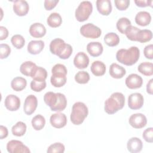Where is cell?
<instances>
[{
    "instance_id": "obj_1",
    "label": "cell",
    "mask_w": 153,
    "mask_h": 153,
    "mask_svg": "<svg viewBox=\"0 0 153 153\" xmlns=\"http://www.w3.org/2000/svg\"><path fill=\"white\" fill-rule=\"evenodd\" d=\"M139 57L140 50L135 46H132L128 49H120L116 53L117 61L126 66H131L135 64Z\"/></svg>"
},
{
    "instance_id": "obj_2",
    "label": "cell",
    "mask_w": 153,
    "mask_h": 153,
    "mask_svg": "<svg viewBox=\"0 0 153 153\" xmlns=\"http://www.w3.org/2000/svg\"><path fill=\"white\" fill-rule=\"evenodd\" d=\"M50 50L51 53L57 56L60 59H67L72 53V47L61 38H55L50 44Z\"/></svg>"
},
{
    "instance_id": "obj_3",
    "label": "cell",
    "mask_w": 153,
    "mask_h": 153,
    "mask_svg": "<svg viewBox=\"0 0 153 153\" xmlns=\"http://www.w3.org/2000/svg\"><path fill=\"white\" fill-rule=\"evenodd\" d=\"M125 104V97L120 92L112 93L105 102L104 109L108 114H114L123 108Z\"/></svg>"
},
{
    "instance_id": "obj_4",
    "label": "cell",
    "mask_w": 153,
    "mask_h": 153,
    "mask_svg": "<svg viewBox=\"0 0 153 153\" xmlns=\"http://www.w3.org/2000/svg\"><path fill=\"white\" fill-rule=\"evenodd\" d=\"M88 114V109L85 103L81 102H76L72 108L70 116L71 121L74 125H80L84 122Z\"/></svg>"
},
{
    "instance_id": "obj_5",
    "label": "cell",
    "mask_w": 153,
    "mask_h": 153,
    "mask_svg": "<svg viewBox=\"0 0 153 153\" xmlns=\"http://www.w3.org/2000/svg\"><path fill=\"white\" fill-rule=\"evenodd\" d=\"M93 11V5L88 1L81 2L75 12V16L79 22L87 20Z\"/></svg>"
},
{
    "instance_id": "obj_6",
    "label": "cell",
    "mask_w": 153,
    "mask_h": 153,
    "mask_svg": "<svg viewBox=\"0 0 153 153\" xmlns=\"http://www.w3.org/2000/svg\"><path fill=\"white\" fill-rule=\"evenodd\" d=\"M80 33L87 38L96 39L102 34L101 29L93 23H87L82 25L80 28Z\"/></svg>"
},
{
    "instance_id": "obj_7",
    "label": "cell",
    "mask_w": 153,
    "mask_h": 153,
    "mask_svg": "<svg viewBox=\"0 0 153 153\" xmlns=\"http://www.w3.org/2000/svg\"><path fill=\"white\" fill-rule=\"evenodd\" d=\"M7 150L10 153H30V151L23 143L17 140H11L7 144Z\"/></svg>"
},
{
    "instance_id": "obj_8",
    "label": "cell",
    "mask_w": 153,
    "mask_h": 153,
    "mask_svg": "<svg viewBox=\"0 0 153 153\" xmlns=\"http://www.w3.org/2000/svg\"><path fill=\"white\" fill-rule=\"evenodd\" d=\"M144 103L143 96L139 93H134L128 97V106L133 110L140 109Z\"/></svg>"
},
{
    "instance_id": "obj_9",
    "label": "cell",
    "mask_w": 153,
    "mask_h": 153,
    "mask_svg": "<svg viewBox=\"0 0 153 153\" xmlns=\"http://www.w3.org/2000/svg\"><path fill=\"white\" fill-rule=\"evenodd\" d=\"M129 124L134 128H142L147 124V119L142 113H137L131 115L128 120Z\"/></svg>"
},
{
    "instance_id": "obj_10",
    "label": "cell",
    "mask_w": 153,
    "mask_h": 153,
    "mask_svg": "<svg viewBox=\"0 0 153 153\" xmlns=\"http://www.w3.org/2000/svg\"><path fill=\"white\" fill-rule=\"evenodd\" d=\"M38 106V100L35 96L30 94L27 96L24 102L23 110L27 115H30L36 110Z\"/></svg>"
},
{
    "instance_id": "obj_11",
    "label": "cell",
    "mask_w": 153,
    "mask_h": 153,
    "mask_svg": "<svg viewBox=\"0 0 153 153\" xmlns=\"http://www.w3.org/2000/svg\"><path fill=\"white\" fill-rule=\"evenodd\" d=\"M50 122L53 127L56 128H61L66 125L67 118L65 114L57 112L50 116Z\"/></svg>"
},
{
    "instance_id": "obj_12",
    "label": "cell",
    "mask_w": 153,
    "mask_h": 153,
    "mask_svg": "<svg viewBox=\"0 0 153 153\" xmlns=\"http://www.w3.org/2000/svg\"><path fill=\"white\" fill-rule=\"evenodd\" d=\"M125 83L128 88L136 89L142 87L143 79L140 76L136 74H131L126 78Z\"/></svg>"
},
{
    "instance_id": "obj_13",
    "label": "cell",
    "mask_w": 153,
    "mask_h": 153,
    "mask_svg": "<svg viewBox=\"0 0 153 153\" xmlns=\"http://www.w3.org/2000/svg\"><path fill=\"white\" fill-rule=\"evenodd\" d=\"M4 105L8 110L16 111L18 110L20 106V100L16 95L9 94L5 99Z\"/></svg>"
},
{
    "instance_id": "obj_14",
    "label": "cell",
    "mask_w": 153,
    "mask_h": 153,
    "mask_svg": "<svg viewBox=\"0 0 153 153\" xmlns=\"http://www.w3.org/2000/svg\"><path fill=\"white\" fill-rule=\"evenodd\" d=\"M13 11L19 16H26L29 10V6L27 1L19 0L13 2Z\"/></svg>"
},
{
    "instance_id": "obj_15",
    "label": "cell",
    "mask_w": 153,
    "mask_h": 153,
    "mask_svg": "<svg viewBox=\"0 0 153 153\" xmlns=\"http://www.w3.org/2000/svg\"><path fill=\"white\" fill-rule=\"evenodd\" d=\"M74 64L79 69H85L89 64V58L85 53L79 52L74 59Z\"/></svg>"
},
{
    "instance_id": "obj_16",
    "label": "cell",
    "mask_w": 153,
    "mask_h": 153,
    "mask_svg": "<svg viewBox=\"0 0 153 153\" xmlns=\"http://www.w3.org/2000/svg\"><path fill=\"white\" fill-rule=\"evenodd\" d=\"M96 7L98 12L103 16H108L112 11V4L110 0L96 1Z\"/></svg>"
},
{
    "instance_id": "obj_17",
    "label": "cell",
    "mask_w": 153,
    "mask_h": 153,
    "mask_svg": "<svg viewBox=\"0 0 153 153\" xmlns=\"http://www.w3.org/2000/svg\"><path fill=\"white\" fill-rule=\"evenodd\" d=\"M29 33L33 38H42L46 33V28L41 23H34L29 27Z\"/></svg>"
},
{
    "instance_id": "obj_18",
    "label": "cell",
    "mask_w": 153,
    "mask_h": 153,
    "mask_svg": "<svg viewBox=\"0 0 153 153\" xmlns=\"http://www.w3.org/2000/svg\"><path fill=\"white\" fill-rule=\"evenodd\" d=\"M127 148L130 152H139L142 149L143 143L139 138L137 137H133L129 139L127 141Z\"/></svg>"
},
{
    "instance_id": "obj_19",
    "label": "cell",
    "mask_w": 153,
    "mask_h": 153,
    "mask_svg": "<svg viewBox=\"0 0 153 153\" xmlns=\"http://www.w3.org/2000/svg\"><path fill=\"white\" fill-rule=\"evenodd\" d=\"M44 45V42L42 40H32L28 43L27 50L29 53L36 55L42 51Z\"/></svg>"
},
{
    "instance_id": "obj_20",
    "label": "cell",
    "mask_w": 153,
    "mask_h": 153,
    "mask_svg": "<svg viewBox=\"0 0 153 153\" xmlns=\"http://www.w3.org/2000/svg\"><path fill=\"white\" fill-rule=\"evenodd\" d=\"M87 50L92 57H98L102 54L103 47L99 42H91L87 44Z\"/></svg>"
},
{
    "instance_id": "obj_21",
    "label": "cell",
    "mask_w": 153,
    "mask_h": 153,
    "mask_svg": "<svg viewBox=\"0 0 153 153\" xmlns=\"http://www.w3.org/2000/svg\"><path fill=\"white\" fill-rule=\"evenodd\" d=\"M135 22L141 26H148L151 21V16L147 11H139L135 16Z\"/></svg>"
},
{
    "instance_id": "obj_22",
    "label": "cell",
    "mask_w": 153,
    "mask_h": 153,
    "mask_svg": "<svg viewBox=\"0 0 153 153\" xmlns=\"http://www.w3.org/2000/svg\"><path fill=\"white\" fill-rule=\"evenodd\" d=\"M126 74V71L124 68L120 66L116 63H113L109 67L110 75L115 79L122 78Z\"/></svg>"
},
{
    "instance_id": "obj_23",
    "label": "cell",
    "mask_w": 153,
    "mask_h": 153,
    "mask_svg": "<svg viewBox=\"0 0 153 153\" xmlns=\"http://www.w3.org/2000/svg\"><path fill=\"white\" fill-rule=\"evenodd\" d=\"M67 81L66 75L60 73H53L50 78V82L54 87L63 86Z\"/></svg>"
},
{
    "instance_id": "obj_24",
    "label": "cell",
    "mask_w": 153,
    "mask_h": 153,
    "mask_svg": "<svg viewBox=\"0 0 153 153\" xmlns=\"http://www.w3.org/2000/svg\"><path fill=\"white\" fill-rule=\"evenodd\" d=\"M90 70L92 74L97 76H102L105 74L106 72V66L103 62L96 60L92 63Z\"/></svg>"
},
{
    "instance_id": "obj_25",
    "label": "cell",
    "mask_w": 153,
    "mask_h": 153,
    "mask_svg": "<svg viewBox=\"0 0 153 153\" xmlns=\"http://www.w3.org/2000/svg\"><path fill=\"white\" fill-rule=\"evenodd\" d=\"M36 66L35 63L31 61H26L20 65V71L25 76H31Z\"/></svg>"
},
{
    "instance_id": "obj_26",
    "label": "cell",
    "mask_w": 153,
    "mask_h": 153,
    "mask_svg": "<svg viewBox=\"0 0 153 153\" xmlns=\"http://www.w3.org/2000/svg\"><path fill=\"white\" fill-rule=\"evenodd\" d=\"M27 85L26 79L21 76H17L13 78L11 82V88L16 91H20L24 90Z\"/></svg>"
},
{
    "instance_id": "obj_27",
    "label": "cell",
    "mask_w": 153,
    "mask_h": 153,
    "mask_svg": "<svg viewBox=\"0 0 153 153\" xmlns=\"http://www.w3.org/2000/svg\"><path fill=\"white\" fill-rule=\"evenodd\" d=\"M59 97V93H54L52 91L47 92L44 96V100L45 103L51 109L57 103Z\"/></svg>"
},
{
    "instance_id": "obj_28",
    "label": "cell",
    "mask_w": 153,
    "mask_h": 153,
    "mask_svg": "<svg viewBox=\"0 0 153 153\" xmlns=\"http://www.w3.org/2000/svg\"><path fill=\"white\" fill-rule=\"evenodd\" d=\"M47 23L48 25L51 27H57L61 25L62 19L59 13H53L48 17Z\"/></svg>"
},
{
    "instance_id": "obj_29",
    "label": "cell",
    "mask_w": 153,
    "mask_h": 153,
    "mask_svg": "<svg viewBox=\"0 0 153 153\" xmlns=\"http://www.w3.org/2000/svg\"><path fill=\"white\" fill-rule=\"evenodd\" d=\"M30 77L33 80L44 81H45L47 77V72L45 69L40 66H36Z\"/></svg>"
},
{
    "instance_id": "obj_30",
    "label": "cell",
    "mask_w": 153,
    "mask_h": 153,
    "mask_svg": "<svg viewBox=\"0 0 153 153\" xmlns=\"http://www.w3.org/2000/svg\"><path fill=\"white\" fill-rule=\"evenodd\" d=\"M104 42L109 47H115L120 43V38L117 33L109 32L105 35Z\"/></svg>"
},
{
    "instance_id": "obj_31",
    "label": "cell",
    "mask_w": 153,
    "mask_h": 153,
    "mask_svg": "<svg viewBox=\"0 0 153 153\" xmlns=\"http://www.w3.org/2000/svg\"><path fill=\"white\" fill-rule=\"evenodd\" d=\"M152 38V31L149 29L139 30L137 34L136 41L141 43H145L151 40Z\"/></svg>"
},
{
    "instance_id": "obj_32",
    "label": "cell",
    "mask_w": 153,
    "mask_h": 153,
    "mask_svg": "<svg viewBox=\"0 0 153 153\" xmlns=\"http://www.w3.org/2000/svg\"><path fill=\"white\" fill-rule=\"evenodd\" d=\"M138 71L145 76H151L153 75V64L151 62L141 63L137 67Z\"/></svg>"
},
{
    "instance_id": "obj_33",
    "label": "cell",
    "mask_w": 153,
    "mask_h": 153,
    "mask_svg": "<svg viewBox=\"0 0 153 153\" xmlns=\"http://www.w3.org/2000/svg\"><path fill=\"white\" fill-rule=\"evenodd\" d=\"M26 125L22 121H18L11 128V132L14 136L20 137L23 136L26 131Z\"/></svg>"
},
{
    "instance_id": "obj_34",
    "label": "cell",
    "mask_w": 153,
    "mask_h": 153,
    "mask_svg": "<svg viewBox=\"0 0 153 153\" xmlns=\"http://www.w3.org/2000/svg\"><path fill=\"white\" fill-rule=\"evenodd\" d=\"M32 126L35 130H42L45 124V119L41 114H38L35 115L31 121Z\"/></svg>"
},
{
    "instance_id": "obj_35",
    "label": "cell",
    "mask_w": 153,
    "mask_h": 153,
    "mask_svg": "<svg viewBox=\"0 0 153 153\" xmlns=\"http://www.w3.org/2000/svg\"><path fill=\"white\" fill-rule=\"evenodd\" d=\"M67 105V100L65 96L60 93H59V97L56 105L51 109L52 111L60 112L63 111Z\"/></svg>"
},
{
    "instance_id": "obj_36",
    "label": "cell",
    "mask_w": 153,
    "mask_h": 153,
    "mask_svg": "<svg viewBox=\"0 0 153 153\" xmlns=\"http://www.w3.org/2000/svg\"><path fill=\"white\" fill-rule=\"evenodd\" d=\"M131 25L130 20L127 17H121L117 22L116 26L118 30L122 34H124L127 27Z\"/></svg>"
},
{
    "instance_id": "obj_37",
    "label": "cell",
    "mask_w": 153,
    "mask_h": 153,
    "mask_svg": "<svg viewBox=\"0 0 153 153\" xmlns=\"http://www.w3.org/2000/svg\"><path fill=\"white\" fill-rule=\"evenodd\" d=\"M139 29L136 26L130 25L127 27L125 30L124 34L126 35L127 38L132 41H136V36Z\"/></svg>"
},
{
    "instance_id": "obj_38",
    "label": "cell",
    "mask_w": 153,
    "mask_h": 153,
    "mask_svg": "<svg viewBox=\"0 0 153 153\" xmlns=\"http://www.w3.org/2000/svg\"><path fill=\"white\" fill-rule=\"evenodd\" d=\"M11 42L16 48L21 49L25 44V39L22 35L16 34L11 37Z\"/></svg>"
},
{
    "instance_id": "obj_39",
    "label": "cell",
    "mask_w": 153,
    "mask_h": 153,
    "mask_svg": "<svg viewBox=\"0 0 153 153\" xmlns=\"http://www.w3.org/2000/svg\"><path fill=\"white\" fill-rule=\"evenodd\" d=\"M75 80L78 84H87L90 80V75L86 71H79L75 75Z\"/></svg>"
},
{
    "instance_id": "obj_40",
    "label": "cell",
    "mask_w": 153,
    "mask_h": 153,
    "mask_svg": "<svg viewBox=\"0 0 153 153\" xmlns=\"http://www.w3.org/2000/svg\"><path fill=\"white\" fill-rule=\"evenodd\" d=\"M65 147L64 145L60 142H56L50 145L47 150L48 153H62L64 152Z\"/></svg>"
},
{
    "instance_id": "obj_41",
    "label": "cell",
    "mask_w": 153,
    "mask_h": 153,
    "mask_svg": "<svg viewBox=\"0 0 153 153\" xmlns=\"http://www.w3.org/2000/svg\"><path fill=\"white\" fill-rule=\"evenodd\" d=\"M46 87V82L44 81H39L36 80H32L30 82V88L31 89L35 92L41 91Z\"/></svg>"
},
{
    "instance_id": "obj_42",
    "label": "cell",
    "mask_w": 153,
    "mask_h": 153,
    "mask_svg": "<svg viewBox=\"0 0 153 153\" xmlns=\"http://www.w3.org/2000/svg\"><path fill=\"white\" fill-rule=\"evenodd\" d=\"M11 53V48L7 44H0V58L1 59H6Z\"/></svg>"
},
{
    "instance_id": "obj_43",
    "label": "cell",
    "mask_w": 153,
    "mask_h": 153,
    "mask_svg": "<svg viewBox=\"0 0 153 153\" xmlns=\"http://www.w3.org/2000/svg\"><path fill=\"white\" fill-rule=\"evenodd\" d=\"M114 3L116 8L118 10L120 11H124V10H126L129 7L130 1L129 0H115Z\"/></svg>"
},
{
    "instance_id": "obj_44",
    "label": "cell",
    "mask_w": 153,
    "mask_h": 153,
    "mask_svg": "<svg viewBox=\"0 0 153 153\" xmlns=\"http://www.w3.org/2000/svg\"><path fill=\"white\" fill-rule=\"evenodd\" d=\"M142 137L144 140L148 143H152L153 142V128L149 127L145 129L142 134Z\"/></svg>"
},
{
    "instance_id": "obj_45",
    "label": "cell",
    "mask_w": 153,
    "mask_h": 153,
    "mask_svg": "<svg viewBox=\"0 0 153 153\" xmlns=\"http://www.w3.org/2000/svg\"><path fill=\"white\" fill-rule=\"evenodd\" d=\"M67 69L64 65L57 63L51 69V73H60L67 75Z\"/></svg>"
},
{
    "instance_id": "obj_46",
    "label": "cell",
    "mask_w": 153,
    "mask_h": 153,
    "mask_svg": "<svg viewBox=\"0 0 153 153\" xmlns=\"http://www.w3.org/2000/svg\"><path fill=\"white\" fill-rule=\"evenodd\" d=\"M144 56L146 59H152L153 58V45L149 44L146 45L143 50Z\"/></svg>"
},
{
    "instance_id": "obj_47",
    "label": "cell",
    "mask_w": 153,
    "mask_h": 153,
    "mask_svg": "<svg viewBox=\"0 0 153 153\" xmlns=\"http://www.w3.org/2000/svg\"><path fill=\"white\" fill-rule=\"evenodd\" d=\"M58 2V0H45L44 3V8L46 10H51L56 6Z\"/></svg>"
},
{
    "instance_id": "obj_48",
    "label": "cell",
    "mask_w": 153,
    "mask_h": 153,
    "mask_svg": "<svg viewBox=\"0 0 153 153\" xmlns=\"http://www.w3.org/2000/svg\"><path fill=\"white\" fill-rule=\"evenodd\" d=\"M152 0H135L134 3L139 7H146L149 6L152 7Z\"/></svg>"
},
{
    "instance_id": "obj_49",
    "label": "cell",
    "mask_w": 153,
    "mask_h": 153,
    "mask_svg": "<svg viewBox=\"0 0 153 153\" xmlns=\"http://www.w3.org/2000/svg\"><path fill=\"white\" fill-rule=\"evenodd\" d=\"M8 36V30L4 26H0V40L5 39Z\"/></svg>"
},
{
    "instance_id": "obj_50",
    "label": "cell",
    "mask_w": 153,
    "mask_h": 153,
    "mask_svg": "<svg viewBox=\"0 0 153 153\" xmlns=\"http://www.w3.org/2000/svg\"><path fill=\"white\" fill-rule=\"evenodd\" d=\"M8 134V129L5 126L2 125L0 126V139H3L7 137Z\"/></svg>"
},
{
    "instance_id": "obj_51",
    "label": "cell",
    "mask_w": 153,
    "mask_h": 153,
    "mask_svg": "<svg viewBox=\"0 0 153 153\" xmlns=\"http://www.w3.org/2000/svg\"><path fill=\"white\" fill-rule=\"evenodd\" d=\"M152 85H153V79H151L146 84V91L149 94H152V93H153Z\"/></svg>"
}]
</instances>
